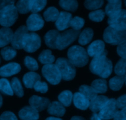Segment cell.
<instances>
[{
  "label": "cell",
  "instance_id": "f907efd6",
  "mask_svg": "<svg viewBox=\"0 0 126 120\" xmlns=\"http://www.w3.org/2000/svg\"><path fill=\"white\" fill-rule=\"evenodd\" d=\"M71 120H86L81 117H79V116H75V117L71 118Z\"/></svg>",
  "mask_w": 126,
  "mask_h": 120
},
{
  "label": "cell",
  "instance_id": "1f68e13d",
  "mask_svg": "<svg viewBox=\"0 0 126 120\" xmlns=\"http://www.w3.org/2000/svg\"><path fill=\"white\" fill-rule=\"evenodd\" d=\"M47 1L45 0H33L30 1V11L33 14H36L37 12H40L46 6Z\"/></svg>",
  "mask_w": 126,
  "mask_h": 120
},
{
  "label": "cell",
  "instance_id": "4fadbf2b",
  "mask_svg": "<svg viewBox=\"0 0 126 120\" xmlns=\"http://www.w3.org/2000/svg\"><path fill=\"white\" fill-rule=\"evenodd\" d=\"M29 103L31 107L37 112H41L48 108L50 102L49 99L38 96H33L29 99Z\"/></svg>",
  "mask_w": 126,
  "mask_h": 120
},
{
  "label": "cell",
  "instance_id": "ee69618b",
  "mask_svg": "<svg viewBox=\"0 0 126 120\" xmlns=\"http://www.w3.org/2000/svg\"><path fill=\"white\" fill-rule=\"evenodd\" d=\"M117 52L119 56L121 57L123 59H126V40L118 45Z\"/></svg>",
  "mask_w": 126,
  "mask_h": 120
},
{
  "label": "cell",
  "instance_id": "d6a6232c",
  "mask_svg": "<svg viewBox=\"0 0 126 120\" xmlns=\"http://www.w3.org/2000/svg\"><path fill=\"white\" fill-rule=\"evenodd\" d=\"M0 92L8 96H13L14 92L9 81L6 78L0 79Z\"/></svg>",
  "mask_w": 126,
  "mask_h": 120
},
{
  "label": "cell",
  "instance_id": "8d00e7d4",
  "mask_svg": "<svg viewBox=\"0 0 126 120\" xmlns=\"http://www.w3.org/2000/svg\"><path fill=\"white\" fill-rule=\"evenodd\" d=\"M17 12L20 14H27L30 11V1H18L16 6Z\"/></svg>",
  "mask_w": 126,
  "mask_h": 120
},
{
  "label": "cell",
  "instance_id": "2e32d148",
  "mask_svg": "<svg viewBox=\"0 0 126 120\" xmlns=\"http://www.w3.org/2000/svg\"><path fill=\"white\" fill-rule=\"evenodd\" d=\"M21 70L20 65L16 62L9 63L0 68V76L9 77L18 73Z\"/></svg>",
  "mask_w": 126,
  "mask_h": 120
},
{
  "label": "cell",
  "instance_id": "4316f807",
  "mask_svg": "<svg viewBox=\"0 0 126 120\" xmlns=\"http://www.w3.org/2000/svg\"><path fill=\"white\" fill-rule=\"evenodd\" d=\"M39 61L41 64L48 65V64H52L55 61V57L52 54L51 51L49 49L44 50L39 54Z\"/></svg>",
  "mask_w": 126,
  "mask_h": 120
},
{
  "label": "cell",
  "instance_id": "e575fe53",
  "mask_svg": "<svg viewBox=\"0 0 126 120\" xmlns=\"http://www.w3.org/2000/svg\"><path fill=\"white\" fill-rule=\"evenodd\" d=\"M1 54L2 57L5 60H9L16 57V54H17V51L14 48L7 46L4 47L1 49Z\"/></svg>",
  "mask_w": 126,
  "mask_h": 120
},
{
  "label": "cell",
  "instance_id": "ac0fdd59",
  "mask_svg": "<svg viewBox=\"0 0 126 120\" xmlns=\"http://www.w3.org/2000/svg\"><path fill=\"white\" fill-rule=\"evenodd\" d=\"M20 119L22 120H37L39 119V113L31 106H26L18 113Z\"/></svg>",
  "mask_w": 126,
  "mask_h": 120
},
{
  "label": "cell",
  "instance_id": "7a4b0ae2",
  "mask_svg": "<svg viewBox=\"0 0 126 120\" xmlns=\"http://www.w3.org/2000/svg\"><path fill=\"white\" fill-rule=\"evenodd\" d=\"M68 60L75 67H82L87 65L89 56L86 51L79 46H73L68 49Z\"/></svg>",
  "mask_w": 126,
  "mask_h": 120
},
{
  "label": "cell",
  "instance_id": "c3c4849f",
  "mask_svg": "<svg viewBox=\"0 0 126 120\" xmlns=\"http://www.w3.org/2000/svg\"><path fill=\"white\" fill-rule=\"evenodd\" d=\"M14 1H0V11L8 5L14 4Z\"/></svg>",
  "mask_w": 126,
  "mask_h": 120
},
{
  "label": "cell",
  "instance_id": "ba28073f",
  "mask_svg": "<svg viewBox=\"0 0 126 120\" xmlns=\"http://www.w3.org/2000/svg\"><path fill=\"white\" fill-rule=\"evenodd\" d=\"M42 73L44 77L51 85H58L62 80L61 74L55 64L44 65L42 69Z\"/></svg>",
  "mask_w": 126,
  "mask_h": 120
},
{
  "label": "cell",
  "instance_id": "9a60e30c",
  "mask_svg": "<svg viewBox=\"0 0 126 120\" xmlns=\"http://www.w3.org/2000/svg\"><path fill=\"white\" fill-rule=\"evenodd\" d=\"M72 16L67 12H61L55 22V25L59 30L63 31L70 27Z\"/></svg>",
  "mask_w": 126,
  "mask_h": 120
},
{
  "label": "cell",
  "instance_id": "f546056e",
  "mask_svg": "<svg viewBox=\"0 0 126 120\" xmlns=\"http://www.w3.org/2000/svg\"><path fill=\"white\" fill-rule=\"evenodd\" d=\"M73 94L70 91H64L59 94L58 99L60 103L65 107H69L71 105L73 99Z\"/></svg>",
  "mask_w": 126,
  "mask_h": 120
},
{
  "label": "cell",
  "instance_id": "bcb514c9",
  "mask_svg": "<svg viewBox=\"0 0 126 120\" xmlns=\"http://www.w3.org/2000/svg\"><path fill=\"white\" fill-rule=\"evenodd\" d=\"M116 105L118 108L123 109L126 107V94L121 96L116 101Z\"/></svg>",
  "mask_w": 126,
  "mask_h": 120
},
{
  "label": "cell",
  "instance_id": "52a82bcc",
  "mask_svg": "<svg viewBox=\"0 0 126 120\" xmlns=\"http://www.w3.org/2000/svg\"><path fill=\"white\" fill-rule=\"evenodd\" d=\"M41 39L36 33H28L25 36L22 43V49L28 52H34L41 46Z\"/></svg>",
  "mask_w": 126,
  "mask_h": 120
},
{
  "label": "cell",
  "instance_id": "277c9868",
  "mask_svg": "<svg viewBox=\"0 0 126 120\" xmlns=\"http://www.w3.org/2000/svg\"><path fill=\"white\" fill-rule=\"evenodd\" d=\"M18 17V12L14 4L6 6L0 11V25L9 28L16 22Z\"/></svg>",
  "mask_w": 126,
  "mask_h": 120
},
{
  "label": "cell",
  "instance_id": "d590c367",
  "mask_svg": "<svg viewBox=\"0 0 126 120\" xmlns=\"http://www.w3.org/2000/svg\"><path fill=\"white\" fill-rule=\"evenodd\" d=\"M60 6L66 11L75 12L78 7V3L76 1H60Z\"/></svg>",
  "mask_w": 126,
  "mask_h": 120
},
{
  "label": "cell",
  "instance_id": "60d3db41",
  "mask_svg": "<svg viewBox=\"0 0 126 120\" xmlns=\"http://www.w3.org/2000/svg\"><path fill=\"white\" fill-rule=\"evenodd\" d=\"M24 64L28 68V69L32 70V71L37 70L39 68V65H38L37 61L32 57H26L24 59Z\"/></svg>",
  "mask_w": 126,
  "mask_h": 120
},
{
  "label": "cell",
  "instance_id": "681fc988",
  "mask_svg": "<svg viewBox=\"0 0 126 120\" xmlns=\"http://www.w3.org/2000/svg\"><path fill=\"white\" fill-rule=\"evenodd\" d=\"M91 120H102L98 117V114H97V113H94V114L92 115V117H91Z\"/></svg>",
  "mask_w": 126,
  "mask_h": 120
},
{
  "label": "cell",
  "instance_id": "ab89813d",
  "mask_svg": "<svg viewBox=\"0 0 126 120\" xmlns=\"http://www.w3.org/2000/svg\"><path fill=\"white\" fill-rule=\"evenodd\" d=\"M84 20L79 17H75L73 18L70 23V27L75 31H79L84 25Z\"/></svg>",
  "mask_w": 126,
  "mask_h": 120
},
{
  "label": "cell",
  "instance_id": "b9f144b4",
  "mask_svg": "<svg viewBox=\"0 0 126 120\" xmlns=\"http://www.w3.org/2000/svg\"><path fill=\"white\" fill-rule=\"evenodd\" d=\"M104 3L103 1H86L84 6L89 10H97V9L102 7Z\"/></svg>",
  "mask_w": 126,
  "mask_h": 120
},
{
  "label": "cell",
  "instance_id": "9c48e42d",
  "mask_svg": "<svg viewBox=\"0 0 126 120\" xmlns=\"http://www.w3.org/2000/svg\"><path fill=\"white\" fill-rule=\"evenodd\" d=\"M110 26L119 30H126V10L121 9L108 18Z\"/></svg>",
  "mask_w": 126,
  "mask_h": 120
},
{
  "label": "cell",
  "instance_id": "83f0119b",
  "mask_svg": "<svg viewBox=\"0 0 126 120\" xmlns=\"http://www.w3.org/2000/svg\"><path fill=\"white\" fill-rule=\"evenodd\" d=\"M125 82V76H116L110 80V87L113 91H118L123 87Z\"/></svg>",
  "mask_w": 126,
  "mask_h": 120
},
{
  "label": "cell",
  "instance_id": "30bf717a",
  "mask_svg": "<svg viewBox=\"0 0 126 120\" xmlns=\"http://www.w3.org/2000/svg\"><path fill=\"white\" fill-rule=\"evenodd\" d=\"M117 112L118 107L116 105V100L114 99H110L108 100L103 108L100 111L98 115L102 120H108L114 118Z\"/></svg>",
  "mask_w": 126,
  "mask_h": 120
},
{
  "label": "cell",
  "instance_id": "f6af8a7d",
  "mask_svg": "<svg viewBox=\"0 0 126 120\" xmlns=\"http://www.w3.org/2000/svg\"><path fill=\"white\" fill-rule=\"evenodd\" d=\"M0 120H18L16 116L12 112L7 111L2 113L0 117Z\"/></svg>",
  "mask_w": 126,
  "mask_h": 120
},
{
  "label": "cell",
  "instance_id": "f1b7e54d",
  "mask_svg": "<svg viewBox=\"0 0 126 120\" xmlns=\"http://www.w3.org/2000/svg\"><path fill=\"white\" fill-rule=\"evenodd\" d=\"M79 92L89 101H92L97 96V93L95 90L91 86L87 85H82L80 86Z\"/></svg>",
  "mask_w": 126,
  "mask_h": 120
},
{
  "label": "cell",
  "instance_id": "74e56055",
  "mask_svg": "<svg viewBox=\"0 0 126 120\" xmlns=\"http://www.w3.org/2000/svg\"><path fill=\"white\" fill-rule=\"evenodd\" d=\"M115 73L118 76H125L126 74V59H123L118 61L114 69Z\"/></svg>",
  "mask_w": 126,
  "mask_h": 120
},
{
  "label": "cell",
  "instance_id": "7402d4cb",
  "mask_svg": "<svg viewBox=\"0 0 126 120\" xmlns=\"http://www.w3.org/2000/svg\"><path fill=\"white\" fill-rule=\"evenodd\" d=\"M38 81H41L40 75L33 71L27 73L23 76V83L27 88H33L34 85Z\"/></svg>",
  "mask_w": 126,
  "mask_h": 120
},
{
  "label": "cell",
  "instance_id": "cb8c5ba5",
  "mask_svg": "<svg viewBox=\"0 0 126 120\" xmlns=\"http://www.w3.org/2000/svg\"><path fill=\"white\" fill-rule=\"evenodd\" d=\"M122 3L121 1H108V4L106 6L105 14L108 17L113 16L121 10Z\"/></svg>",
  "mask_w": 126,
  "mask_h": 120
},
{
  "label": "cell",
  "instance_id": "f5cc1de1",
  "mask_svg": "<svg viewBox=\"0 0 126 120\" xmlns=\"http://www.w3.org/2000/svg\"><path fill=\"white\" fill-rule=\"evenodd\" d=\"M2 105V96H1V95L0 94V108L1 107Z\"/></svg>",
  "mask_w": 126,
  "mask_h": 120
},
{
  "label": "cell",
  "instance_id": "5bb4252c",
  "mask_svg": "<svg viewBox=\"0 0 126 120\" xmlns=\"http://www.w3.org/2000/svg\"><path fill=\"white\" fill-rule=\"evenodd\" d=\"M105 43L101 40H96L92 42L87 48V54L92 57L100 56L107 51L105 49Z\"/></svg>",
  "mask_w": 126,
  "mask_h": 120
},
{
  "label": "cell",
  "instance_id": "8992f818",
  "mask_svg": "<svg viewBox=\"0 0 126 120\" xmlns=\"http://www.w3.org/2000/svg\"><path fill=\"white\" fill-rule=\"evenodd\" d=\"M80 34L79 31L68 30L62 33H59L57 41V49L63 50L75 41Z\"/></svg>",
  "mask_w": 126,
  "mask_h": 120
},
{
  "label": "cell",
  "instance_id": "f35d334b",
  "mask_svg": "<svg viewBox=\"0 0 126 120\" xmlns=\"http://www.w3.org/2000/svg\"><path fill=\"white\" fill-rule=\"evenodd\" d=\"M105 16V12L102 9H97L92 11L89 15V18L91 20L97 22L103 20Z\"/></svg>",
  "mask_w": 126,
  "mask_h": 120
},
{
  "label": "cell",
  "instance_id": "9f6ffc18",
  "mask_svg": "<svg viewBox=\"0 0 126 120\" xmlns=\"http://www.w3.org/2000/svg\"><path fill=\"white\" fill-rule=\"evenodd\" d=\"M125 4H126V1H125Z\"/></svg>",
  "mask_w": 126,
  "mask_h": 120
},
{
  "label": "cell",
  "instance_id": "d6986e66",
  "mask_svg": "<svg viewBox=\"0 0 126 120\" xmlns=\"http://www.w3.org/2000/svg\"><path fill=\"white\" fill-rule=\"evenodd\" d=\"M73 99L74 105L79 109L85 110L89 107L90 101L79 92H75L73 96Z\"/></svg>",
  "mask_w": 126,
  "mask_h": 120
},
{
  "label": "cell",
  "instance_id": "7bdbcfd3",
  "mask_svg": "<svg viewBox=\"0 0 126 120\" xmlns=\"http://www.w3.org/2000/svg\"><path fill=\"white\" fill-rule=\"evenodd\" d=\"M33 88L36 91L41 93H46L48 91V86L46 82H42L41 81H37L34 85Z\"/></svg>",
  "mask_w": 126,
  "mask_h": 120
},
{
  "label": "cell",
  "instance_id": "836d02e7",
  "mask_svg": "<svg viewBox=\"0 0 126 120\" xmlns=\"http://www.w3.org/2000/svg\"><path fill=\"white\" fill-rule=\"evenodd\" d=\"M11 85L13 92H14L18 97H22L23 96L24 92H23V87L17 78H12Z\"/></svg>",
  "mask_w": 126,
  "mask_h": 120
},
{
  "label": "cell",
  "instance_id": "3957f363",
  "mask_svg": "<svg viewBox=\"0 0 126 120\" xmlns=\"http://www.w3.org/2000/svg\"><path fill=\"white\" fill-rule=\"evenodd\" d=\"M55 65L61 74L62 79L65 81H70L75 77L76 68L68 59L59 58L56 60Z\"/></svg>",
  "mask_w": 126,
  "mask_h": 120
},
{
  "label": "cell",
  "instance_id": "6da1fadb",
  "mask_svg": "<svg viewBox=\"0 0 126 120\" xmlns=\"http://www.w3.org/2000/svg\"><path fill=\"white\" fill-rule=\"evenodd\" d=\"M108 52L106 51L100 56L94 57L90 64V70L94 74L102 78H108L113 70V64L107 57Z\"/></svg>",
  "mask_w": 126,
  "mask_h": 120
},
{
  "label": "cell",
  "instance_id": "ffe728a7",
  "mask_svg": "<svg viewBox=\"0 0 126 120\" xmlns=\"http://www.w3.org/2000/svg\"><path fill=\"white\" fill-rule=\"evenodd\" d=\"M65 108L60 102L54 101L49 104L47 108L48 113L56 117H62L65 113Z\"/></svg>",
  "mask_w": 126,
  "mask_h": 120
},
{
  "label": "cell",
  "instance_id": "4dcf8cb0",
  "mask_svg": "<svg viewBox=\"0 0 126 120\" xmlns=\"http://www.w3.org/2000/svg\"><path fill=\"white\" fill-rule=\"evenodd\" d=\"M59 14L60 12L57 9L54 7H50L44 12V17L47 22H54L57 20Z\"/></svg>",
  "mask_w": 126,
  "mask_h": 120
},
{
  "label": "cell",
  "instance_id": "816d5d0a",
  "mask_svg": "<svg viewBox=\"0 0 126 120\" xmlns=\"http://www.w3.org/2000/svg\"><path fill=\"white\" fill-rule=\"evenodd\" d=\"M46 120H62L59 118H56V117H49Z\"/></svg>",
  "mask_w": 126,
  "mask_h": 120
},
{
  "label": "cell",
  "instance_id": "d4e9b609",
  "mask_svg": "<svg viewBox=\"0 0 126 120\" xmlns=\"http://www.w3.org/2000/svg\"><path fill=\"white\" fill-rule=\"evenodd\" d=\"M94 36V32L91 28H85L79 36V43L81 45H86L92 40Z\"/></svg>",
  "mask_w": 126,
  "mask_h": 120
},
{
  "label": "cell",
  "instance_id": "484cf974",
  "mask_svg": "<svg viewBox=\"0 0 126 120\" xmlns=\"http://www.w3.org/2000/svg\"><path fill=\"white\" fill-rule=\"evenodd\" d=\"M91 87L97 94L105 93L108 89L107 81L103 79H97L94 80L92 83Z\"/></svg>",
  "mask_w": 126,
  "mask_h": 120
},
{
  "label": "cell",
  "instance_id": "603a6c76",
  "mask_svg": "<svg viewBox=\"0 0 126 120\" xmlns=\"http://www.w3.org/2000/svg\"><path fill=\"white\" fill-rule=\"evenodd\" d=\"M59 32L56 30H50L45 34L44 36V41L49 48L52 49H57V41L58 36H59Z\"/></svg>",
  "mask_w": 126,
  "mask_h": 120
},
{
  "label": "cell",
  "instance_id": "7c38bea8",
  "mask_svg": "<svg viewBox=\"0 0 126 120\" xmlns=\"http://www.w3.org/2000/svg\"><path fill=\"white\" fill-rule=\"evenodd\" d=\"M28 29L27 27L24 25L20 26L18 28H17L13 34L11 44L12 47L15 49H22V43H23V39L27 33H28Z\"/></svg>",
  "mask_w": 126,
  "mask_h": 120
},
{
  "label": "cell",
  "instance_id": "db71d44e",
  "mask_svg": "<svg viewBox=\"0 0 126 120\" xmlns=\"http://www.w3.org/2000/svg\"><path fill=\"white\" fill-rule=\"evenodd\" d=\"M125 82H126V74L125 75Z\"/></svg>",
  "mask_w": 126,
  "mask_h": 120
},
{
  "label": "cell",
  "instance_id": "7dc6e473",
  "mask_svg": "<svg viewBox=\"0 0 126 120\" xmlns=\"http://www.w3.org/2000/svg\"><path fill=\"white\" fill-rule=\"evenodd\" d=\"M114 120H126V107L117 112L114 117Z\"/></svg>",
  "mask_w": 126,
  "mask_h": 120
},
{
  "label": "cell",
  "instance_id": "44dd1931",
  "mask_svg": "<svg viewBox=\"0 0 126 120\" xmlns=\"http://www.w3.org/2000/svg\"><path fill=\"white\" fill-rule=\"evenodd\" d=\"M13 34V32L9 28L3 27L0 29V48H4L11 43Z\"/></svg>",
  "mask_w": 126,
  "mask_h": 120
},
{
  "label": "cell",
  "instance_id": "e0dca14e",
  "mask_svg": "<svg viewBox=\"0 0 126 120\" xmlns=\"http://www.w3.org/2000/svg\"><path fill=\"white\" fill-rule=\"evenodd\" d=\"M109 99L105 96H97L94 99L90 101L89 108L94 113L99 112L105 105Z\"/></svg>",
  "mask_w": 126,
  "mask_h": 120
},
{
  "label": "cell",
  "instance_id": "11a10c76",
  "mask_svg": "<svg viewBox=\"0 0 126 120\" xmlns=\"http://www.w3.org/2000/svg\"><path fill=\"white\" fill-rule=\"evenodd\" d=\"M1 57H0V64H1Z\"/></svg>",
  "mask_w": 126,
  "mask_h": 120
},
{
  "label": "cell",
  "instance_id": "5b68a950",
  "mask_svg": "<svg viewBox=\"0 0 126 120\" xmlns=\"http://www.w3.org/2000/svg\"><path fill=\"white\" fill-rule=\"evenodd\" d=\"M103 39L107 43L119 45L126 40V30H119L109 26L105 30Z\"/></svg>",
  "mask_w": 126,
  "mask_h": 120
},
{
  "label": "cell",
  "instance_id": "8fae6325",
  "mask_svg": "<svg viewBox=\"0 0 126 120\" xmlns=\"http://www.w3.org/2000/svg\"><path fill=\"white\" fill-rule=\"evenodd\" d=\"M44 24V22L41 15L38 14H32L27 20V28L31 32L38 31L41 29Z\"/></svg>",
  "mask_w": 126,
  "mask_h": 120
}]
</instances>
